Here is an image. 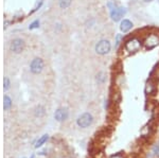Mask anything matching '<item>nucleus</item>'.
I'll use <instances>...</instances> for the list:
<instances>
[{
  "label": "nucleus",
  "mask_w": 159,
  "mask_h": 158,
  "mask_svg": "<svg viewBox=\"0 0 159 158\" xmlns=\"http://www.w3.org/2000/svg\"><path fill=\"white\" fill-rule=\"evenodd\" d=\"M12 106V100L9 95H4L3 98V108L4 111H8V109L11 108Z\"/></svg>",
  "instance_id": "11"
},
{
  "label": "nucleus",
  "mask_w": 159,
  "mask_h": 158,
  "mask_svg": "<svg viewBox=\"0 0 159 158\" xmlns=\"http://www.w3.org/2000/svg\"><path fill=\"white\" fill-rule=\"evenodd\" d=\"M93 123V117L90 112H84L76 120V124L82 128H86L90 126Z\"/></svg>",
  "instance_id": "3"
},
{
  "label": "nucleus",
  "mask_w": 159,
  "mask_h": 158,
  "mask_svg": "<svg viewBox=\"0 0 159 158\" xmlns=\"http://www.w3.org/2000/svg\"><path fill=\"white\" fill-rule=\"evenodd\" d=\"M25 49V42L21 38H15L11 42L10 44V50H11L13 53L19 54L23 51Z\"/></svg>",
  "instance_id": "5"
},
{
  "label": "nucleus",
  "mask_w": 159,
  "mask_h": 158,
  "mask_svg": "<svg viewBox=\"0 0 159 158\" xmlns=\"http://www.w3.org/2000/svg\"><path fill=\"white\" fill-rule=\"evenodd\" d=\"M107 6L110 11V17H112V20L115 22H118V21H121L123 16L126 14V9L123 8V6H116L112 2H108Z\"/></svg>",
  "instance_id": "1"
},
{
  "label": "nucleus",
  "mask_w": 159,
  "mask_h": 158,
  "mask_svg": "<svg viewBox=\"0 0 159 158\" xmlns=\"http://www.w3.org/2000/svg\"><path fill=\"white\" fill-rule=\"evenodd\" d=\"M158 44H159V37L157 35H154V34L150 35L145 40V47H146V49H149V50L155 48Z\"/></svg>",
  "instance_id": "8"
},
{
  "label": "nucleus",
  "mask_w": 159,
  "mask_h": 158,
  "mask_svg": "<svg viewBox=\"0 0 159 158\" xmlns=\"http://www.w3.org/2000/svg\"><path fill=\"white\" fill-rule=\"evenodd\" d=\"M141 47V42L137 38H132L125 45V48L128 52H136L140 49Z\"/></svg>",
  "instance_id": "6"
},
{
  "label": "nucleus",
  "mask_w": 159,
  "mask_h": 158,
  "mask_svg": "<svg viewBox=\"0 0 159 158\" xmlns=\"http://www.w3.org/2000/svg\"><path fill=\"white\" fill-rule=\"evenodd\" d=\"M144 1H145V2H152L153 0H144Z\"/></svg>",
  "instance_id": "19"
},
{
  "label": "nucleus",
  "mask_w": 159,
  "mask_h": 158,
  "mask_svg": "<svg viewBox=\"0 0 159 158\" xmlns=\"http://www.w3.org/2000/svg\"><path fill=\"white\" fill-rule=\"evenodd\" d=\"M123 40V35L122 34H120V33H118L117 35H116V37H115V47H116V49H117L118 47L120 46V44H121V42Z\"/></svg>",
  "instance_id": "15"
},
{
  "label": "nucleus",
  "mask_w": 159,
  "mask_h": 158,
  "mask_svg": "<svg viewBox=\"0 0 159 158\" xmlns=\"http://www.w3.org/2000/svg\"><path fill=\"white\" fill-rule=\"evenodd\" d=\"M48 139H49V136H48L47 134H46V135H43L42 137L39 138V139H38L37 141H36V143H35V148H36V149H38V148H40V147H42V145L44 144V143H45L46 141H47Z\"/></svg>",
  "instance_id": "10"
},
{
  "label": "nucleus",
  "mask_w": 159,
  "mask_h": 158,
  "mask_svg": "<svg viewBox=\"0 0 159 158\" xmlns=\"http://www.w3.org/2000/svg\"><path fill=\"white\" fill-rule=\"evenodd\" d=\"M69 116V111L67 108H64V107H61V108H57L54 112V119L59 122H63L68 119Z\"/></svg>",
  "instance_id": "7"
},
{
  "label": "nucleus",
  "mask_w": 159,
  "mask_h": 158,
  "mask_svg": "<svg viewBox=\"0 0 159 158\" xmlns=\"http://www.w3.org/2000/svg\"><path fill=\"white\" fill-rule=\"evenodd\" d=\"M132 27H134V25L129 19H122L121 22H120V30L123 33H127L128 31H131Z\"/></svg>",
  "instance_id": "9"
},
{
  "label": "nucleus",
  "mask_w": 159,
  "mask_h": 158,
  "mask_svg": "<svg viewBox=\"0 0 159 158\" xmlns=\"http://www.w3.org/2000/svg\"><path fill=\"white\" fill-rule=\"evenodd\" d=\"M34 115L36 117H43L45 115V108L44 106H42V105H38V106H36L35 111H34Z\"/></svg>",
  "instance_id": "12"
},
{
  "label": "nucleus",
  "mask_w": 159,
  "mask_h": 158,
  "mask_svg": "<svg viewBox=\"0 0 159 158\" xmlns=\"http://www.w3.org/2000/svg\"><path fill=\"white\" fill-rule=\"evenodd\" d=\"M95 50L99 55H106L110 52L112 50V44L109 40L107 39H101L100 42L97 43L95 47Z\"/></svg>",
  "instance_id": "2"
},
{
  "label": "nucleus",
  "mask_w": 159,
  "mask_h": 158,
  "mask_svg": "<svg viewBox=\"0 0 159 158\" xmlns=\"http://www.w3.org/2000/svg\"><path fill=\"white\" fill-rule=\"evenodd\" d=\"M45 66V63L43 61V59L40 57H35L32 59V62L30 63V71L33 75H39L43 71Z\"/></svg>",
  "instance_id": "4"
},
{
  "label": "nucleus",
  "mask_w": 159,
  "mask_h": 158,
  "mask_svg": "<svg viewBox=\"0 0 159 158\" xmlns=\"http://www.w3.org/2000/svg\"><path fill=\"white\" fill-rule=\"evenodd\" d=\"M96 80H97L98 84H104L106 81V75L101 71V72H99L97 76H96Z\"/></svg>",
  "instance_id": "13"
},
{
  "label": "nucleus",
  "mask_w": 159,
  "mask_h": 158,
  "mask_svg": "<svg viewBox=\"0 0 159 158\" xmlns=\"http://www.w3.org/2000/svg\"><path fill=\"white\" fill-rule=\"evenodd\" d=\"M38 27H39V20H35L29 26V29H30V30H34V29L38 28Z\"/></svg>",
  "instance_id": "17"
},
{
  "label": "nucleus",
  "mask_w": 159,
  "mask_h": 158,
  "mask_svg": "<svg viewBox=\"0 0 159 158\" xmlns=\"http://www.w3.org/2000/svg\"><path fill=\"white\" fill-rule=\"evenodd\" d=\"M71 2H72V0H59V8L64 10V9L69 8Z\"/></svg>",
  "instance_id": "14"
},
{
  "label": "nucleus",
  "mask_w": 159,
  "mask_h": 158,
  "mask_svg": "<svg viewBox=\"0 0 159 158\" xmlns=\"http://www.w3.org/2000/svg\"><path fill=\"white\" fill-rule=\"evenodd\" d=\"M109 158H123V156H122L121 153H117V154L112 155V156H110Z\"/></svg>",
  "instance_id": "18"
},
{
  "label": "nucleus",
  "mask_w": 159,
  "mask_h": 158,
  "mask_svg": "<svg viewBox=\"0 0 159 158\" xmlns=\"http://www.w3.org/2000/svg\"><path fill=\"white\" fill-rule=\"evenodd\" d=\"M10 85H11V82H10L9 78H4V80H3V88H4V90H8L9 88H10Z\"/></svg>",
  "instance_id": "16"
}]
</instances>
